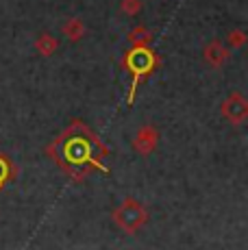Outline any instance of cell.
<instances>
[{
  "instance_id": "7a4b0ae2",
  "label": "cell",
  "mask_w": 248,
  "mask_h": 250,
  "mask_svg": "<svg viewBox=\"0 0 248 250\" xmlns=\"http://www.w3.org/2000/svg\"><path fill=\"white\" fill-rule=\"evenodd\" d=\"M159 63H161L159 57H157V52L152 50L150 46L128 48V50L124 52L122 68L126 70V74H131V87H128V98H126L128 104L135 103V94H137L140 83L148 79L152 72L159 68Z\"/></svg>"
},
{
  "instance_id": "277c9868",
  "label": "cell",
  "mask_w": 248,
  "mask_h": 250,
  "mask_svg": "<svg viewBox=\"0 0 248 250\" xmlns=\"http://www.w3.org/2000/svg\"><path fill=\"white\" fill-rule=\"evenodd\" d=\"M220 113L233 126H244L248 120V100L242 91H231L220 104Z\"/></svg>"
},
{
  "instance_id": "5b68a950",
  "label": "cell",
  "mask_w": 248,
  "mask_h": 250,
  "mask_svg": "<svg viewBox=\"0 0 248 250\" xmlns=\"http://www.w3.org/2000/svg\"><path fill=\"white\" fill-rule=\"evenodd\" d=\"M157 144H159V131L152 124H144L137 128L135 137H133V150L142 157H148L157 150Z\"/></svg>"
},
{
  "instance_id": "ba28073f",
  "label": "cell",
  "mask_w": 248,
  "mask_h": 250,
  "mask_svg": "<svg viewBox=\"0 0 248 250\" xmlns=\"http://www.w3.org/2000/svg\"><path fill=\"white\" fill-rule=\"evenodd\" d=\"M35 50L40 52V57H46V59H48V57H52L57 50H59V40L48 31L40 33L35 40Z\"/></svg>"
},
{
  "instance_id": "7c38bea8",
  "label": "cell",
  "mask_w": 248,
  "mask_h": 250,
  "mask_svg": "<svg viewBox=\"0 0 248 250\" xmlns=\"http://www.w3.org/2000/svg\"><path fill=\"white\" fill-rule=\"evenodd\" d=\"M142 0H122L120 2V11L124 13V16H128V18H133V16H137V13L142 11Z\"/></svg>"
},
{
  "instance_id": "52a82bcc",
  "label": "cell",
  "mask_w": 248,
  "mask_h": 250,
  "mask_svg": "<svg viewBox=\"0 0 248 250\" xmlns=\"http://www.w3.org/2000/svg\"><path fill=\"white\" fill-rule=\"evenodd\" d=\"M61 33H63V37L68 42H81L85 37V33H87V28H85V22L81 20V18H68V20L63 22V26H61Z\"/></svg>"
},
{
  "instance_id": "30bf717a",
  "label": "cell",
  "mask_w": 248,
  "mask_h": 250,
  "mask_svg": "<svg viewBox=\"0 0 248 250\" xmlns=\"http://www.w3.org/2000/svg\"><path fill=\"white\" fill-rule=\"evenodd\" d=\"M126 40H128V44H131V48H144V46L152 44V33L144 26V24H137L135 28H131Z\"/></svg>"
},
{
  "instance_id": "8992f818",
  "label": "cell",
  "mask_w": 248,
  "mask_h": 250,
  "mask_svg": "<svg viewBox=\"0 0 248 250\" xmlns=\"http://www.w3.org/2000/svg\"><path fill=\"white\" fill-rule=\"evenodd\" d=\"M228 57H231V50H228V48L224 46V42H220V40L207 42V44H205V48H203V59H205V63H207L209 68H213V70L222 68V65L227 63Z\"/></svg>"
},
{
  "instance_id": "9c48e42d",
  "label": "cell",
  "mask_w": 248,
  "mask_h": 250,
  "mask_svg": "<svg viewBox=\"0 0 248 250\" xmlns=\"http://www.w3.org/2000/svg\"><path fill=\"white\" fill-rule=\"evenodd\" d=\"M18 176V167L16 163L9 159L4 152H0V191L4 189V187L9 185V183H13Z\"/></svg>"
},
{
  "instance_id": "3957f363",
  "label": "cell",
  "mask_w": 248,
  "mask_h": 250,
  "mask_svg": "<svg viewBox=\"0 0 248 250\" xmlns=\"http://www.w3.org/2000/svg\"><path fill=\"white\" fill-rule=\"evenodd\" d=\"M150 213L146 209V205H142L137 198H124L120 205L113 209L111 213V220L122 233H128V235H135L140 229H144V224L148 222Z\"/></svg>"
},
{
  "instance_id": "6da1fadb",
  "label": "cell",
  "mask_w": 248,
  "mask_h": 250,
  "mask_svg": "<svg viewBox=\"0 0 248 250\" xmlns=\"http://www.w3.org/2000/svg\"><path fill=\"white\" fill-rule=\"evenodd\" d=\"M46 155L76 183L85 181L92 172H103V174L111 172V167L107 166V146L83 120L70 122L48 144Z\"/></svg>"
},
{
  "instance_id": "8fae6325",
  "label": "cell",
  "mask_w": 248,
  "mask_h": 250,
  "mask_svg": "<svg viewBox=\"0 0 248 250\" xmlns=\"http://www.w3.org/2000/svg\"><path fill=\"white\" fill-rule=\"evenodd\" d=\"M246 42H248L246 31H242V28H233V31L227 33V42H224V46H227L228 50H237V48H244Z\"/></svg>"
}]
</instances>
